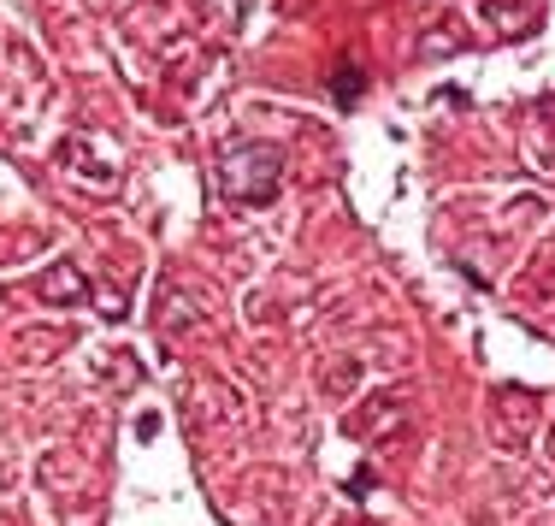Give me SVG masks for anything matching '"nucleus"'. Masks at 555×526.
I'll use <instances>...</instances> for the list:
<instances>
[{
    "instance_id": "f257e3e1",
    "label": "nucleus",
    "mask_w": 555,
    "mask_h": 526,
    "mask_svg": "<svg viewBox=\"0 0 555 526\" xmlns=\"http://www.w3.org/2000/svg\"><path fill=\"white\" fill-rule=\"evenodd\" d=\"M284 184V154L243 142V148H225L219 154V196L231 207H266Z\"/></svg>"
},
{
    "instance_id": "f03ea898",
    "label": "nucleus",
    "mask_w": 555,
    "mask_h": 526,
    "mask_svg": "<svg viewBox=\"0 0 555 526\" xmlns=\"http://www.w3.org/2000/svg\"><path fill=\"white\" fill-rule=\"evenodd\" d=\"M60 172L65 178H77V184H89V190H113L119 184V148L107 142V136H65L60 142Z\"/></svg>"
},
{
    "instance_id": "7ed1b4c3",
    "label": "nucleus",
    "mask_w": 555,
    "mask_h": 526,
    "mask_svg": "<svg viewBox=\"0 0 555 526\" xmlns=\"http://www.w3.org/2000/svg\"><path fill=\"white\" fill-rule=\"evenodd\" d=\"M207 314H213V302L201 290H189V284H160V296H154V326L160 331H189Z\"/></svg>"
},
{
    "instance_id": "20e7f679",
    "label": "nucleus",
    "mask_w": 555,
    "mask_h": 526,
    "mask_svg": "<svg viewBox=\"0 0 555 526\" xmlns=\"http://www.w3.org/2000/svg\"><path fill=\"white\" fill-rule=\"evenodd\" d=\"M36 296H42L48 308H83V302H89V284H83L77 266H54V272L36 284Z\"/></svg>"
}]
</instances>
